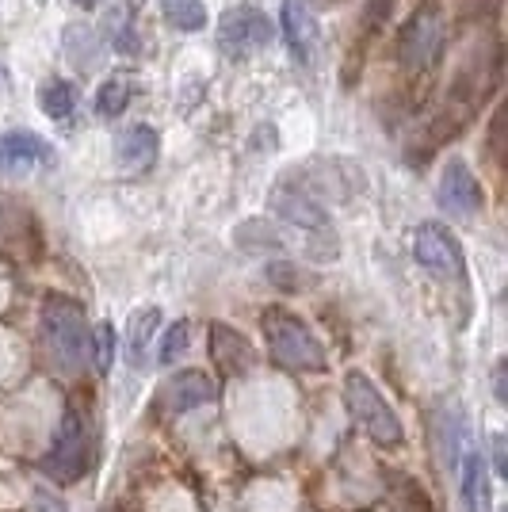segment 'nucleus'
Masks as SVG:
<instances>
[{
  "mask_svg": "<svg viewBox=\"0 0 508 512\" xmlns=\"http://www.w3.org/2000/svg\"><path fill=\"white\" fill-rule=\"evenodd\" d=\"M260 325H264V341H268V352L276 356V363L291 367V371H325L329 367L314 329L298 314L283 310V306H268Z\"/></svg>",
  "mask_w": 508,
  "mask_h": 512,
  "instance_id": "1",
  "label": "nucleus"
},
{
  "mask_svg": "<svg viewBox=\"0 0 508 512\" xmlns=\"http://www.w3.org/2000/svg\"><path fill=\"white\" fill-rule=\"evenodd\" d=\"M43 337L62 371H81L92 360V329L85 310L65 295H50L43 302Z\"/></svg>",
  "mask_w": 508,
  "mask_h": 512,
  "instance_id": "2",
  "label": "nucleus"
},
{
  "mask_svg": "<svg viewBox=\"0 0 508 512\" xmlns=\"http://www.w3.org/2000/svg\"><path fill=\"white\" fill-rule=\"evenodd\" d=\"M272 211L287 222L302 230L306 237V253L314 260H333L337 256V234H333V222L321 207L314 192H306L302 184H279L276 195H272Z\"/></svg>",
  "mask_w": 508,
  "mask_h": 512,
  "instance_id": "3",
  "label": "nucleus"
},
{
  "mask_svg": "<svg viewBox=\"0 0 508 512\" xmlns=\"http://www.w3.org/2000/svg\"><path fill=\"white\" fill-rule=\"evenodd\" d=\"M344 406L352 413V421L375 440L382 448H394V444H402V421H398V413L394 406L386 402L379 394V386L371 383L363 371H352L348 379H344Z\"/></svg>",
  "mask_w": 508,
  "mask_h": 512,
  "instance_id": "4",
  "label": "nucleus"
},
{
  "mask_svg": "<svg viewBox=\"0 0 508 512\" xmlns=\"http://www.w3.org/2000/svg\"><path fill=\"white\" fill-rule=\"evenodd\" d=\"M88 459H92V428H88V417L77 413V409H65L62 428L54 436V448L43 459V470L54 478V482H77L88 470Z\"/></svg>",
  "mask_w": 508,
  "mask_h": 512,
  "instance_id": "5",
  "label": "nucleus"
},
{
  "mask_svg": "<svg viewBox=\"0 0 508 512\" xmlns=\"http://www.w3.org/2000/svg\"><path fill=\"white\" fill-rule=\"evenodd\" d=\"M447 46V23L440 8H421L417 16H409L398 31V62L413 73H424L440 62Z\"/></svg>",
  "mask_w": 508,
  "mask_h": 512,
  "instance_id": "6",
  "label": "nucleus"
},
{
  "mask_svg": "<svg viewBox=\"0 0 508 512\" xmlns=\"http://www.w3.org/2000/svg\"><path fill=\"white\" fill-rule=\"evenodd\" d=\"M272 35H276V27H272V20L256 4H237L218 23V43L233 58H245L253 50H264V46L272 43Z\"/></svg>",
  "mask_w": 508,
  "mask_h": 512,
  "instance_id": "7",
  "label": "nucleus"
},
{
  "mask_svg": "<svg viewBox=\"0 0 508 512\" xmlns=\"http://www.w3.org/2000/svg\"><path fill=\"white\" fill-rule=\"evenodd\" d=\"M413 256H417V264H424L428 272H436V276L444 279H463L466 272L459 241L440 222H424L421 230H417V237H413Z\"/></svg>",
  "mask_w": 508,
  "mask_h": 512,
  "instance_id": "8",
  "label": "nucleus"
},
{
  "mask_svg": "<svg viewBox=\"0 0 508 512\" xmlns=\"http://www.w3.org/2000/svg\"><path fill=\"white\" fill-rule=\"evenodd\" d=\"M218 398V386L211 383L207 371L199 367H188V371H176L169 383L161 386V406L169 413H191L199 406H211Z\"/></svg>",
  "mask_w": 508,
  "mask_h": 512,
  "instance_id": "9",
  "label": "nucleus"
},
{
  "mask_svg": "<svg viewBox=\"0 0 508 512\" xmlns=\"http://www.w3.org/2000/svg\"><path fill=\"white\" fill-rule=\"evenodd\" d=\"M440 207L447 214H459V218H466V214H474L482 207V188H478L470 165L459 161V157H451L444 165V176H440Z\"/></svg>",
  "mask_w": 508,
  "mask_h": 512,
  "instance_id": "10",
  "label": "nucleus"
},
{
  "mask_svg": "<svg viewBox=\"0 0 508 512\" xmlns=\"http://www.w3.org/2000/svg\"><path fill=\"white\" fill-rule=\"evenodd\" d=\"M283 39L298 65H310L318 54V20L306 0H283Z\"/></svg>",
  "mask_w": 508,
  "mask_h": 512,
  "instance_id": "11",
  "label": "nucleus"
},
{
  "mask_svg": "<svg viewBox=\"0 0 508 512\" xmlns=\"http://www.w3.org/2000/svg\"><path fill=\"white\" fill-rule=\"evenodd\" d=\"M459 497L466 512H489L493 505V478H489L486 455L478 448H470L459 459Z\"/></svg>",
  "mask_w": 508,
  "mask_h": 512,
  "instance_id": "12",
  "label": "nucleus"
},
{
  "mask_svg": "<svg viewBox=\"0 0 508 512\" xmlns=\"http://www.w3.org/2000/svg\"><path fill=\"white\" fill-rule=\"evenodd\" d=\"M211 356L226 375H245L256 360L253 344L245 341L237 329L222 325V321H214L211 325Z\"/></svg>",
  "mask_w": 508,
  "mask_h": 512,
  "instance_id": "13",
  "label": "nucleus"
},
{
  "mask_svg": "<svg viewBox=\"0 0 508 512\" xmlns=\"http://www.w3.org/2000/svg\"><path fill=\"white\" fill-rule=\"evenodd\" d=\"M50 157H54L50 146L31 130L0 134V169H31V165H43Z\"/></svg>",
  "mask_w": 508,
  "mask_h": 512,
  "instance_id": "14",
  "label": "nucleus"
},
{
  "mask_svg": "<svg viewBox=\"0 0 508 512\" xmlns=\"http://www.w3.org/2000/svg\"><path fill=\"white\" fill-rule=\"evenodd\" d=\"M157 153H161V138L146 123H134V127L119 134V161L127 169H149L157 161Z\"/></svg>",
  "mask_w": 508,
  "mask_h": 512,
  "instance_id": "15",
  "label": "nucleus"
},
{
  "mask_svg": "<svg viewBox=\"0 0 508 512\" xmlns=\"http://www.w3.org/2000/svg\"><path fill=\"white\" fill-rule=\"evenodd\" d=\"M157 325H161V310L157 306H146V310H138L127 325V363L134 371H142L146 367V356H149V341H153V333H157Z\"/></svg>",
  "mask_w": 508,
  "mask_h": 512,
  "instance_id": "16",
  "label": "nucleus"
},
{
  "mask_svg": "<svg viewBox=\"0 0 508 512\" xmlns=\"http://www.w3.org/2000/svg\"><path fill=\"white\" fill-rule=\"evenodd\" d=\"M39 107H43V115H50V119H65L77 107V88L69 85V81H62V77H50L39 88Z\"/></svg>",
  "mask_w": 508,
  "mask_h": 512,
  "instance_id": "17",
  "label": "nucleus"
},
{
  "mask_svg": "<svg viewBox=\"0 0 508 512\" xmlns=\"http://www.w3.org/2000/svg\"><path fill=\"white\" fill-rule=\"evenodd\" d=\"M130 92H134L130 77L115 73V77H111V81H104V85H100V92H96V111H100L104 119L123 115V111H127V104H130Z\"/></svg>",
  "mask_w": 508,
  "mask_h": 512,
  "instance_id": "18",
  "label": "nucleus"
},
{
  "mask_svg": "<svg viewBox=\"0 0 508 512\" xmlns=\"http://www.w3.org/2000/svg\"><path fill=\"white\" fill-rule=\"evenodd\" d=\"M386 478H390V490H394V505H398L402 512H436L432 509V501H428V493H424L409 474L390 470Z\"/></svg>",
  "mask_w": 508,
  "mask_h": 512,
  "instance_id": "19",
  "label": "nucleus"
},
{
  "mask_svg": "<svg viewBox=\"0 0 508 512\" xmlns=\"http://www.w3.org/2000/svg\"><path fill=\"white\" fill-rule=\"evenodd\" d=\"M161 12L176 31H199L207 23L203 0H161Z\"/></svg>",
  "mask_w": 508,
  "mask_h": 512,
  "instance_id": "20",
  "label": "nucleus"
},
{
  "mask_svg": "<svg viewBox=\"0 0 508 512\" xmlns=\"http://www.w3.org/2000/svg\"><path fill=\"white\" fill-rule=\"evenodd\" d=\"M237 245L241 249H249V253H279L283 249V237L268 226V222H245L241 230H237Z\"/></svg>",
  "mask_w": 508,
  "mask_h": 512,
  "instance_id": "21",
  "label": "nucleus"
},
{
  "mask_svg": "<svg viewBox=\"0 0 508 512\" xmlns=\"http://www.w3.org/2000/svg\"><path fill=\"white\" fill-rule=\"evenodd\" d=\"M65 39H69L65 54H69V62L73 65H92L96 58H100V46H92L96 43L92 27H69V31H65Z\"/></svg>",
  "mask_w": 508,
  "mask_h": 512,
  "instance_id": "22",
  "label": "nucleus"
},
{
  "mask_svg": "<svg viewBox=\"0 0 508 512\" xmlns=\"http://www.w3.org/2000/svg\"><path fill=\"white\" fill-rule=\"evenodd\" d=\"M188 341H191V325L188 321H172L169 333H165V341H161V352H157V360L165 363H176L184 352H188Z\"/></svg>",
  "mask_w": 508,
  "mask_h": 512,
  "instance_id": "23",
  "label": "nucleus"
},
{
  "mask_svg": "<svg viewBox=\"0 0 508 512\" xmlns=\"http://www.w3.org/2000/svg\"><path fill=\"white\" fill-rule=\"evenodd\" d=\"M111 356H115V333H111V325H100L96 333H92V360L100 371L111 367Z\"/></svg>",
  "mask_w": 508,
  "mask_h": 512,
  "instance_id": "24",
  "label": "nucleus"
},
{
  "mask_svg": "<svg viewBox=\"0 0 508 512\" xmlns=\"http://www.w3.org/2000/svg\"><path fill=\"white\" fill-rule=\"evenodd\" d=\"M268 276L276 279L283 291H298V279H302L295 272V264H272V268H268Z\"/></svg>",
  "mask_w": 508,
  "mask_h": 512,
  "instance_id": "25",
  "label": "nucleus"
},
{
  "mask_svg": "<svg viewBox=\"0 0 508 512\" xmlns=\"http://www.w3.org/2000/svg\"><path fill=\"white\" fill-rule=\"evenodd\" d=\"M35 512H65V509H62V501H58L54 493L35 490Z\"/></svg>",
  "mask_w": 508,
  "mask_h": 512,
  "instance_id": "26",
  "label": "nucleus"
},
{
  "mask_svg": "<svg viewBox=\"0 0 508 512\" xmlns=\"http://www.w3.org/2000/svg\"><path fill=\"white\" fill-rule=\"evenodd\" d=\"M493 451H497V474H508V459H505V436H493Z\"/></svg>",
  "mask_w": 508,
  "mask_h": 512,
  "instance_id": "27",
  "label": "nucleus"
},
{
  "mask_svg": "<svg viewBox=\"0 0 508 512\" xmlns=\"http://www.w3.org/2000/svg\"><path fill=\"white\" fill-rule=\"evenodd\" d=\"M497 402H501V406L508 402V390H505V363L497 367Z\"/></svg>",
  "mask_w": 508,
  "mask_h": 512,
  "instance_id": "28",
  "label": "nucleus"
},
{
  "mask_svg": "<svg viewBox=\"0 0 508 512\" xmlns=\"http://www.w3.org/2000/svg\"><path fill=\"white\" fill-rule=\"evenodd\" d=\"M73 4H81V8H96L100 0H73Z\"/></svg>",
  "mask_w": 508,
  "mask_h": 512,
  "instance_id": "29",
  "label": "nucleus"
}]
</instances>
